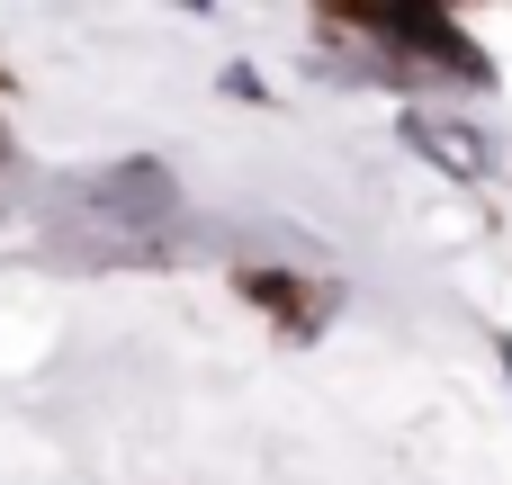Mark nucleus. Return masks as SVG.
I'll list each match as a JSON object with an SVG mask.
<instances>
[{"label": "nucleus", "instance_id": "20e7f679", "mask_svg": "<svg viewBox=\"0 0 512 485\" xmlns=\"http://www.w3.org/2000/svg\"><path fill=\"white\" fill-rule=\"evenodd\" d=\"M216 90H225V99H243V108H279V90H270L243 54H234V63H216Z\"/></svg>", "mask_w": 512, "mask_h": 485}, {"label": "nucleus", "instance_id": "7ed1b4c3", "mask_svg": "<svg viewBox=\"0 0 512 485\" xmlns=\"http://www.w3.org/2000/svg\"><path fill=\"white\" fill-rule=\"evenodd\" d=\"M405 144L432 162V171H450V180H495V135L477 126V117H459V108H441V99H414L405 108Z\"/></svg>", "mask_w": 512, "mask_h": 485}, {"label": "nucleus", "instance_id": "423d86ee", "mask_svg": "<svg viewBox=\"0 0 512 485\" xmlns=\"http://www.w3.org/2000/svg\"><path fill=\"white\" fill-rule=\"evenodd\" d=\"M0 81H9V72H0Z\"/></svg>", "mask_w": 512, "mask_h": 485}, {"label": "nucleus", "instance_id": "39448f33", "mask_svg": "<svg viewBox=\"0 0 512 485\" xmlns=\"http://www.w3.org/2000/svg\"><path fill=\"white\" fill-rule=\"evenodd\" d=\"M495 369H504V378H512V333H495Z\"/></svg>", "mask_w": 512, "mask_h": 485}, {"label": "nucleus", "instance_id": "f257e3e1", "mask_svg": "<svg viewBox=\"0 0 512 485\" xmlns=\"http://www.w3.org/2000/svg\"><path fill=\"white\" fill-rule=\"evenodd\" d=\"M72 198H81V216H99L117 243L180 234V216H189V198H180V180H171V162H162V153H126V162L90 171Z\"/></svg>", "mask_w": 512, "mask_h": 485}, {"label": "nucleus", "instance_id": "f03ea898", "mask_svg": "<svg viewBox=\"0 0 512 485\" xmlns=\"http://www.w3.org/2000/svg\"><path fill=\"white\" fill-rule=\"evenodd\" d=\"M234 297H243V306H261L288 342H315V333H324V315L342 306V288H333V279H297V270H279V261H243V270H234Z\"/></svg>", "mask_w": 512, "mask_h": 485}]
</instances>
